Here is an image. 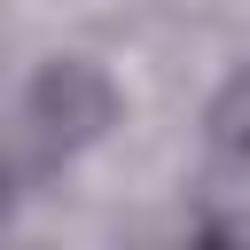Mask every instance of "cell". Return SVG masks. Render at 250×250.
<instances>
[{
  "instance_id": "cell-1",
  "label": "cell",
  "mask_w": 250,
  "mask_h": 250,
  "mask_svg": "<svg viewBox=\"0 0 250 250\" xmlns=\"http://www.w3.org/2000/svg\"><path fill=\"white\" fill-rule=\"evenodd\" d=\"M125 125V86L102 55L86 47H55L23 70L16 86V164L62 172L78 156H94L109 133Z\"/></svg>"
},
{
  "instance_id": "cell-2",
  "label": "cell",
  "mask_w": 250,
  "mask_h": 250,
  "mask_svg": "<svg viewBox=\"0 0 250 250\" xmlns=\"http://www.w3.org/2000/svg\"><path fill=\"white\" fill-rule=\"evenodd\" d=\"M188 227H195L203 242L250 250V164H211V180H203L195 203H188Z\"/></svg>"
},
{
  "instance_id": "cell-3",
  "label": "cell",
  "mask_w": 250,
  "mask_h": 250,
  "mask_svg": "<svg viewBox=\"0 0 250 250\" xmlns=\"http://www.w3.org/2000/svg\"><path fill=\"white\" fill-rule=\"evenodd\" d=\"M203 156L211 164H250V62H234L203 102Z\"/></svg>"
}]
</instances>
